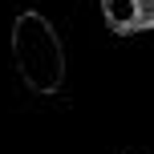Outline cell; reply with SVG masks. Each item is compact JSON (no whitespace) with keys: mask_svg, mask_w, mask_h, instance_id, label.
Listing matches in <instances>:
<instances>
[{"mask_svg":"<svg viewBox=\"0 0 154 154\" xmlns=\"http://www.w3.org/2000/svg\"><path fill=\"white\" fill-rule=\"evenodd\" d=\"M12 61L32 93H57L65 81V49L45 12H20L12 20Z\"/></svg>","mask_w":154,"mask_h":154,"instance_id":"6da1fadb","label":"cell"},{"mask_svg":"<svg viewBox=\"0 0 154 154\" xmlns=\"http://www.w3.org/2000/svg\"><path fill=\"white\" fill-rule=\"evenodd\" d=\"M101 12H106V24L114 32H130L146 20L142 16V0H101Z\"/></svg>","mask_w":154,"mask_h":154,"instance_id":"7a4b0ae2","label":"cell"}]
</instances>
